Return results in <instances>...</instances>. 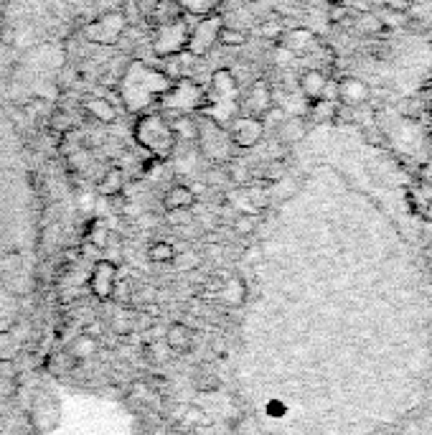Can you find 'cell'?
I'll return each instance as SVG.
<instances>
[{"instance_id": "6da1fadb", "label": "cell", "mask_w": 432, "mask_h": 435, "mask_svg": "<svg viewBox=\"0 0 432 435\" xmlns=\"http://www.w3.org/2000/svg\"><path fill=\"white\" fill-rule=\"evenodd\" d=\"M168 87L171 79L165 77V71L150 67L145 61H130L120 79V97L128 113H143L145 107L158 102Z\"/></svg>"}, {"instance_id": "7a4b0ae2", "label": "cell", "mask_w": 432, "mask_h": 435, "mask_svg": "<svg viewBox=\"0 0 432 435\" xmlns=\"http://www.w3.org/2000/svg\"><path fill=\"white\" fill-rule=\"evenodd\" d=\"M132 135H135V143L140 148L150 153L158 161H165V158L173 156V150L178 145V138L173 132V125L168 117H163L160 113H145L140 115L135 128H132Z\"/></svg>"}, {"instance_id": "3957f363", "label": "cell", "mask_w": 432, "mask_h": 435, "mask_svg": "<svg viewBox=\"0 0 432 435\" xmlns=\"http://www.w3.org/2000/svg\"><path fill=\"white\" fill-rule=\"evenodd\" d=\"M206 87L199 84V82H193V79H176L171 87L165 89L160 99H158V105L163 107L165 113H173V115H191L196 113V110H204L206 105Z\"/></svg>"}, {"instance_id": "277c9868", "label": "cell", "mask_w": 432, "mask_h": 435, "mask_svg": "<svg viewBox=\"0 0 432 435\" xmlns=\"http://www.w3.org/2000/svg\"><path fill=\"white\" fill-rule=\"evenodd\" d=\"M189 34L191 23L186 21V16L176 18L171 23H160V26H156V34H153V54L160 59L181 56V54H186V46H189Z\"/></svg>"}, {"instance_id": "5b68a950", "label": "cell", "mask_w": 432, "mask_h": 435, "mask_svg": "<svg viewBox=\"0 0 432 435\" xmlns=\"http://www.w3.org/2000/svg\"><path fill=\"white\" fill-rule=\"evenodd\" d=\"M196 140L201 143V150L208 161L214 163H224L229 153H232V138H229V130L219 122L208 120V117H201L196 120Z\"/></svg>"}, {"instance_id": "8992f818", "label": "cell", "mask_w": 432, "mask_h": 435, "mask_svg": "<svg viewBox=\"0 0 432 435\" xmlns=\"http://www.w3.org/2000/svg\"><path fill=\"white\" fill-rule=\"evenodd\" d=\"M221 26H224V21L219 16H201L193 26H191V34H189V46H186V51L191 56H204L214 49V44H219V34H221Z\"/></svg>"}, {"instance_id": "52a82bcc", "label": "cell", "mask_w": 432, "mask_h": 435, "mask_svg": "<svg viewBox=\"0 0 432 435\" xmlns=\"http://www.w3.org/2000/svg\"><path fill=\"white\" fill-rule=\"evenodd\" d=\"M125 31H128V23H125L122 13L120 10H112V13L92 21L84 28V36L89 41H95V44H115V41H120L122 36H125Z\"/></svg>"}, {"instance_id": "ba28073f", "label": "cell", "mask_w": 432, "mask_h": 435, "mask_svg": "<svg viewBox=\"0 0 432 435\" xmlns=\"http://www.w3.org/2000/svg\"><path fill=\"white\" fill-rule=\"evenodd\" d=\"M226 130H229V138H232L234 145H239V148H252V145H257L262 135H265V125L259 117L254 115H237L229 125H226Z\"/></svg>"}, {"instance_id": "9c48e42d", "label": "cell", "mask_w": 432, "mask_h": 435, "mask_svg": "<svg viewBox=\"0 0 432 435\" xmlns=\"http://www.w3.org/2000/svg\"><path fill=\"white\" fill-rule=\"evenodd\" d=\"M117 285V265L112 260H97L89 275V290L99 301H110Z\"/></svg>"}, {"instance_id": "30bf717a", "label": "cell", "mask_w": 432, "mask_h": 435, "mask_svg": "<svg viewBox=\"0 0 432 435\" xmlns=\"http://www.w3.org/2000/svg\"><path fill=\"white\" fill-rule=\"evenodd\" d=\"M208 99H237V82L229 69H216L211 74V92Z\"/></svg>"}, {"instance_id": "8fae6325", "label": "cell", "mask_w": 432, "mask_h": 435, "mask_svg": "<svg viewBox=\"0 0 432 435\" xmlns=\"http://www.w3.org/2000/svg\"><path fill=\"white\" fill-rule=\"evenodd\" d=\"M247 107H250V115H254V117H262L272 107V95H269V87L265 79H257L250 87Z\"/></svg>"}, {"instance_id": "7c38bea8", "label": "cell", "mask_w": 432, "mask_h": 435, "mask_svg": "<svg viewBox=\"0 0 432 435\" xmlns=\"http://www.w3.org/2000/svg\"><path fill=\"white\" fill-rule=\"evenodd\" d=\"M313 41H315V36H313V31H308V28H290V31H283V34H280V46L287 49L290 54L308 51L313 46Z\"/></svg>"}, {"instance_id": "4fadbf2b", "label": "cell", "mask_w": 432, "mask_h": 435, "mask_svg": "<svg viewBox=\"0 0 432 435\" xmlns=\"http://www.w3.org/2000/svg\"><path fill=\"white\" fill-rule=\"evenodd\" d=\"M326 87H328V79H326L323 71L308 69L300 74V95L305 97V99H320L323 92H326Z\"/></svg>"}, {"instance_id": "5bb4252c", "label": "cell", "mask_w": 432, "mask_h": 435, "mask_svg": "<svg viewBox=\"0 0 432 435\" xmlns=\"http://www.w3.org/2000/svg\"><path fill=\"white\" fill-rule=\"evenodd\" d=\"M165 346L171 349V351H186V349H191V344H193V331L186 326V323L176 321L171 323L168 329H165Z\"/></svg>"}, {"instance_id": "9a60e30c", "label": "cell", "mask_w": 432, "mask_h": 435, "mask_svg": "<svg viewBox=\"0 0 432 435\" xmlns=\"http://www.w3.org/2000/svg\"><path fill=\"white\" fill-rule=\"evenodd\" d=\"M165 211H178V209H191L196 204V191L191 186H173L163 196Z\"/></svg>"}, {"instance_id": "2e32d148", "label": "cell", "mask_w": 432, "mask_h": 435, "mask_svg": "<svg viewBox=\"0 0 432 435\" xmlns=\"http://www.w3.org/2000/svg\"><path fill=\"white\" fill-rule=\"evenodd\" d=\"M84 110L89 117H95L97 122H104V125L117 120V110H115L112 102L104 99V97H89V99H84Z\"/></svg>"}, {"instance_id": "e0dca14e", "label": "cell", "mask_w": 432, "mask_h": 435, "mask_svg": "<svg viewBox=\"0 0 432 435\" xmlns=\"http://www.w3.org/2000/svg\"><path fill=\"white\" fill-rule=\"evenodd\" d=\"M219 296L224 298L229 305H244L247 303V283H244L239 275H232V278L224 280V285H221V293Z\"/></svg>"}, {"instance_id": "ac0fdd59", "label": "cell", "mask_w": 432, "mask_h": 435, "mask_svg": "<svg viewBox=\"0 0 432 435\" xmlns=\"http://www.w3.org/2000/svg\"><path fill=\"white\" fill-rule=\"evenodd\" d=\"M13 397H16V379L10 372H3V364H0V425L5 423V415H8L10 405H13Z\"/></svg>"}, {"instance_id": "d6986e66", "label": "cell", "mask_w": 432, "mask_h": 435, "mask_svg": "<svg viewBox=\"0 0 432 435\" xmlns=\"http://www.w3.org/2000/svg\"><path fill=\"white\" fill-rule=\"evenodd\" d=\"M181 16H183V8L178 0H158L153 13H150V21H153L156 26H160V23H171V21H176V18H181Z\"/></svg>"}, {"instance_id": "ffe728a7", "label": "cell", "mask_w": 432, "mask_h": 435, "mask_svg": "<svg viewBox=\"0 0 432 435\" xmlns=\"http://www.w3.org/2000/svg\"><path fill=\"white\" fill-rule=\"evenodd\" d=\"M122 189H125V174H122V168H117V165L107 168L102 174V178H99V193H102V196H117V193H122Z\"/></svg>"}, {"instance_id": "44dd1931", "label": "cell", "mask_w": 432, "mask_h": 435, "mask_svg": "<svg viewBox=\"0 0 432 435\" xmlns=\"http://www.w3.org/2000/svg\"><path fill=\"white\" fill-rule=\"evenodd\" d=\"M308 113L313 115V120L315 122H331L338 115V102L336 99H326V97H320V99H313V105H311Z\"/></svg>"}, {"instance_id": "7402d4cb", "label": "cell", "mask_w": 432, "mask_h": 435, "mask_svg": "<svg viewBox=\"0 0 432 435\" xmlns=\"http://www.w3.org/2000/svg\"><path fill=\"white\" fill-rule=\"evenodd\" d=\"M183 8V16H211L219 5H221V0H178Z\"/></svg>"}, {"instance_id": "603a6c76", "label": "cell", "mask_w": 432, "mask_h": 435, "mask_svg": "<svg viewBox=\"0 0 432 435\" xmlns=\"http://www.w3.org/2000/svg\"><path fill=\"white\" fill-rule=\"evenodd\" d=\"M363 97H366V87H363L361 82H356V79H346L341 82V87H338V99H344L348 105H356V102H361Z\"/></svg>"}, {"instance_id": "cb8c5ba5", "label": "cell", "mask_w": 432, "mask_h": 435, "mask_svg": "<svg viewBox=\"0 0 432 435\" xmlns=\"http://www.w3.org/2000/svg\"><path fill=\"white\" fill-rule=\"evenodd\" d=\"M176 257V247L171 242H153L147 247V260L156 265H168Z\"/></svg>"}, {"instance_id": "d4e9b609", "label": "cell", "mask_w": 432, "mask_h": 435, "mask_svg": "<svg viewBox=\"0 0 432 435\" xmlns=\"http://www.w3.org/2000/svg\"><path fill=\"white\" fill-rule=\"evenodd\" d=\"M193 387L199 392H214L219 390V377H216L214 369H208V366H201L196 377H193Z\"/></svg>"}, {"instance_id": "484cf974", "label": "cell", "mask_w": 432, "mask_h": 435, "mask_svg": "<svg viewBox=\"0 0 432 435\" xmlns=\"http://www.w3.org/2000/svg\"><path fill=\"white\" fill-rule=\"evenodd\" d=\"M214 420L208 418V412L204 408H199V405H186V410H183V425H211Z\"/></svg>"}, {"instance_id": "4316f807", "label": "cell", "mask_w": 432, "mask_h": 435, "mask_svg": "<svg viewBox=\"0 0 432 435\" xmlns=\"http://www.w3.org/2000/svg\"><path fill=\"white\" fill-rule=\"evenodd\" d=\"M277 132H280V138L285 140V143H295V140L302 138V122L298 120V117H285V122L277 128Z\"/></svg>"}, {"instance_id": "83f0119b", "label": "cell", "mask_w": 432, "mask_h": 435, "mask_svg": "<svg viewBox=\"0 0 432 435\" xmlns=\"http://www.w3.org/2000/svg\"><path fill=\"white\" fill-rule=\"evenodd\" d=\"M232 229H234V235H252L254 229H257V214H247V211H239L237 217H234L232 222Z\"/></svg>"}, {"instance_id": "f1b7e54d", "label": "cell", "mask_w": 432, "mask_h": 435, "mask_svg": "<svg viewBox=\"0 0 432 435\" xmlns=\"http://www.w3.org/2000/svg\"><path fill=\"white\" fill-rule=\"evenodd\" d=\"M86 239H89V244H95V247H107V242H110V232H107V226H104V222H92L89 224V229H86Z\"/></svg>"}, {"instance_id": "f546056e", "label": "cell", "mask_w": 432, "mask_h": 435, "mask_svg": "<svg viewBox=\"0 0 432 435\" xmlns=\"http://www.w3.org/2000/svg\"><path fill=\"white\" fill-rule=\"evenodd\" d=\"M219 44H224V46H242V44H247V34H244V31H239V28L221 26V34H219Z\"/></svg>"}, {"instance_id": "4dcf8cb0", "label": "cell", "mask_w": 432, "mask_h": 435, "mask_svg": "<svg viewBox=\"0 0 432 435\" xmlns=\"http://www.w3.org/2000/svg\"><path fill=\"white\" fill-rule=\"evenodd\" d=\"M49 128L53 132H59V135H69L74 130V122H71V117L67 113H53L51 120H49Z\"/></svg>"}, {"instance_id": "1f68e13d", "label": "cell", "mask_w": 432, "mask_h": 435, "mask_svg": "<svg viewBox=\"0 0 432 435\" xmlns=\"http://www.w3.org/2000/svg\"><path fill=\"white\" fill-rule=\"evenodd\" d=\"M71 351H74V357H92V354L97 351V339L82 333V336L77 339V344L71 346Z\"/></svg>"}, {"instance_id": "d6a6232c", "label": "cell", "mask_w": 432, "mask_h": 435, "mask_svg": "<svg viewBox=\"0 0 432 435\" xmlns=\"http://www.w3.org/2000/svg\"><path fill=\"white\" fill-rule=\"evenodd\" d=\"M122 18H125V23L128 26H138L140 21H143V13H140V5L138 0H125V5H122Z\"/></svg>"}, {"instance_id": "836d02e7", "label": "cell", "mask_w": 432, "mask_h": 435, "mask_svg": "<svg viewBox=\"0 0 432 435\" xmlns=\"http://www.w3.org/2000/svg\"><path fill=\"white\" fill-rule=\"evenodd\" d=\"M356 28H359V31H363V34H376V31L381 28V18L369 16V13H366V16L359 18V23H356Z\"/></svg>"}, {"instance_id": "e575fe53", "label": "cell", "mask_w": 432, "mask_h": 435, "mask_svg": "<svg viewBox=\"0 0 432 435\" xmlns=\"http://www.w3.org/2000/svg\"><path fill=\"white\" fill-rule=\"evenodd\" d=\"M112 331H115V336H128L130 331H132V321H130V316H122V314L115 316Z\"/></svg>"}, {"instance_id": "d590c367", "label": "cell", "mask_w": 432, "mask_h": 435, "mask_svg": "<svg viewBox=\"0 0 432 435\" xmlns=\"http://www.w3.org/2000/svg\"><path fill=\"white\" fill-rule=\"evenodd\" d=\"M173 262H178V268H199V257L193 252H189L186 257H178V255H176Z\"/></svg>"}, {"instance_id": "8d00e7d4", "label": "cell", "mask_w": 432, "mask_h": 435, "mask_svg": "<svg viewBox=\"0 0 432 435\" xmlns=\"http://www.w3.org/2000/svg\"><path fill=\"white\" fill-rule=\"evenodd\" d=\"M211 351L216 357H224L226 354V341L224 339H211Z\"/></svg>"}, {"instance_id": "74e56055", "label": "cell", "mask_w": 432, "mask_h": 435, "mask_svg": "<svg viewBox=\"0 0 432 435\" xmlns=\"http://www.w3.org/2000/svg\"><path fill=\"white\" fill-rule=\"evenodd\" d=\"M84 333L86 336H92V339H99V336H102V326H99V323H89V326L84 329Z\"/></svg>"}]
</instances>
